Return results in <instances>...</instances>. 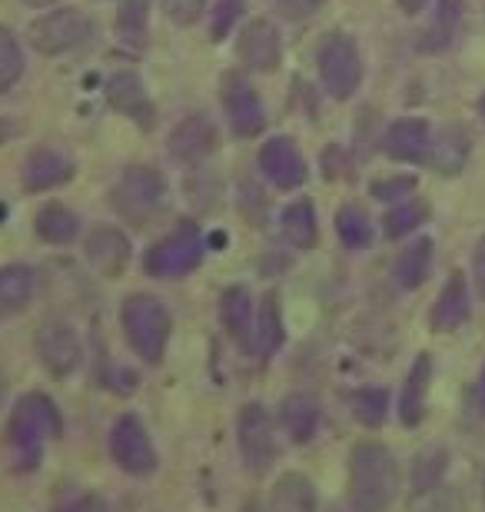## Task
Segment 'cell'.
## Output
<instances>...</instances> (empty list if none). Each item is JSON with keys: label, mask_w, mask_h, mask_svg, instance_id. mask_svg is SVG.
<instances>
[{"label": "cell", "mask_w": 485, "mask_h": 512, "mask_svg": "<svg viewBox=\"0 0 485 512\" xmlns=\"http://www.w3.org/2000/svg\"><path fill=\"white\" fill-rule=\"evenodd\" d=\"M147 4L150 0H123L120 4L117 30H120V37L133 47H140L143 37H147Z\"/></svg>", "instance_id": "36"}, {"label": "cell", "mask_w": 485, "mask_h": 512, "mask_svg": "<svg viewBox=\"0 0 485 512\" xmlns=\"http://www.w3.org/2000/svg\"><path fill=\"white\" fill-rule=\"evenodd\" d=\"M469 160V133L449 124L442 127L436 137H432V147H429V167H436L439 173H446V177H456V173L466 167Z\"/></svg>", "instance_id": "23"}, {"label": "cell", "mask_w": 485, "mask_h": 512, "mask_svg": "<svg viewBox=\"0 0 485 512\" xmlns=\"http://www.w3.org/2000/svg\"><path fill=\"white\" fill-rule=\"evenodd\" d=\"M110 456L127 476H153L160 466V456L157 449L150 443V433L147 426L140 423L137 416H120L117 423L110 429Z\"/></svg>", "instance_id": "8"}, {"label": "cell", "mask_w": 485, "mask_h": 512, "mask_svg": "<svg viewBox=\"0 0 485 512\" xmlns=\"http://www.w3.org/2000/svg\"><path fill=\"white\" fill-rule=\"evenodd\" d=\"M34 230L40 240L50 243V247H67V243L77 240L80 220L64 207V203H47V207L34 217Z\"/></svg>", "instance_id": "25"}, {"label": "cell", "mask_w": 485, "mask_h": 512, "mask_svg": "<svg viewBox=\"0 0 485 512\" xmlns=\"http://www.w3.org/2000/svg\"><path fill=\"white\" fill-rule=\"evenodd\" d=\"M283 237L293 243L296 250H313L319 240V227H316V210L309 200H293L290 207L283 210L280 217Z\"/></svg>", "instance_id": "27"}, {"label": "cell", "mask_w": 485, "mask_h": 512, "mask_svg": "<svg viewBox=\"0 0 485 512\" xmlns=\"http://www.w3.org/2000/svg\"><path fill=\"white\" fill-rule=\"evenodd\" d=\"M429 0H399V7H402V14H419L422 7H426Z\"/></svg>", "instance_id": "42"}, {"label": "cell", "mask_w": 485, "mask_h": 512, "mask_svg": "<svg viewBox=\"0 0 485 512\" xmlns=\"http://www.w3.org/2000/svg\"><path fill=\"white\" fill-rule=\"evenodd\" d=\"M472 406L479 409V416H485V366H482L476 386H472Z\"/></svg>", "instance_id": "41"}, {"label": "cell", "mask_w": 485, "mask_h": 512, "mask_svg": "<svg viewBox=\"0 0 485 512\" xmlns=\"http://www.w3.org/2000/svg\"><path fill=\"white\" fill-rule=\"evenodd\" d=\"M34 296V273L27 266H0V313L24 310Z\"/></svg>", "instance_id": "29"}, {"label": "cell", "mask_w": 485, "mask_h": 512, "mask_svg": "<svg viewBox=\"0 0 485 512\" xmlns=\"http://www.w3.org/2000/svg\"><path fill=\"white\" fill-rule=\"evenodd\" d=\"M216 147H220V137H216V127L210 124V117H203V114L187 117L170 133V153H173V160H180V163H200L210 157Z\"/></svg>", "instance_id": "14"}, {"label": "cell", "mask_w": 485, "mask_h": 512, "mask_svg": "<svg viewBox=\"0 0 485 512\" xmlns=\"http://www.w3.org/2000/svg\"><path fill=\"white\" fill-rule=\"evenodd\" d=\"M24 74V50L20 40L10 34L7 27H0V94L10 90Z\"/></svg>", "instance_id": "35"}, {"label": "cell", "mask_w": 485, "mask_h": 512, "mask_svg": "<svg viewBox=\"0 0 485 512\" xmlns=\"http://www.w3.org/2000/svg\"><path fill=\"white\" fill-rule=\"evenodd\" d=\"M280 426L283 433L293 439L296 446H306L319 429V406L313 396L306 393H290L280 403Z\"/></svg>", "instance_id": "22"}, {"label": "cell", "mask_w": 485, "mask_h": 512, "mask_svg": "<svg viewBox=\"0 0 485 512\" xmlns=\"http://www.w3.org/2000/svg\"><path fill=\"white\" fill-rule=\"evenodd\" d=\"M270 512H319L313 483L303 473H283L270 493Z\"/></svg>", "instance_id": "24"}, {"label": "cell", "mask_w": 485, "mask_h": 512, "mask_svg": "<svg viewBox=\"0 0 485 512\" xmlns=\"http://www.w3.org/2000/svg\"><path fill=\"white\" fill-rule=\"evenodd\" d=\"M223 110L236 137H256V133H263L266 127L260 97H256V90L250 87V80L240 74L223 77Z\"/></svg>", "instance_id": "11"}, {"label": "cell", "mask_w": 485, "mask_h": 512, "mask_svg": "<svg viewBox=\"0 0 485 512\" xmlns=\"http://www.w3.org/2000/svg\"><path fill=\"white\" fill-rule=\"evenodd\" d=\"M87 34H90V20L80 14L77 7H60V10H50L44 17H37L27 30V40H30V47L40 50L44 57H57L84 44Z\"/></svg>", "instance_id": "9"}, {"label": "cell", "mask_w": 485, "mask_h": 512, "mask_svg": "<svg viewBox=\"0 0 485 512\" xmlns=\"http://www.w3.org/2000/svg\"><path fill=\"white\" fill-rule=\"evenodd\" d=\"M206 0H163V14H167L177 27H190L203 17Z\"/></svg>", "instance_id": "38"}, {"label": "cell", "mask_w": 485, "mask_h": 512, "mask_svg": "<svg viewBox=\"0 0 485 512\" xmlns=\"http://www.w3.org/2000/svg\"><path fill=\"white\" fill-rule=\"evenodd\" d=\"M203 260V237L196 230V223H180L170 237H163L160 243H153L143 260V270L157 280H177V276L193 273Z\"/></svg>", "instance_id": "6"}, {"label": "cell", "mask_w": 485, "mask_h": 512, "mask_svg": "<svg viewBox=\"0 0 485 512\" xmlns=\"http://www.w3.org/2000/svg\"><path fill=\"white\" fill-rule=\"evenodd\" d=\"M432 147V130L426 120H396L386 133V153L399 163H426Z\"/></svg>", "instance_id": "16"}, {"label": "cell", "mask_w": 485, "mask_h": 512, "mask_svg": "<svg viewBox=\"0 0 485 512\" xmlns=\"http://www.w3.org/2000/svg\"><path fill=\"white\" fill-rule=\"evenodd\" d=\"M60 433H64V419L47 393H27L20 399L7 423V453L14 473H34L44 459L47 439H60Z\"/></svg>", "instance_id": "2"}, {"label": "cell", "mask_w": 485, "mask_h": 512, "mask_svg": "<svg viewBox=\"0 0 485 512\" xmlns=\"http://www.w3.org/2000/svg\"><path fill=\"white\" fill-rule=\"evenodd\" d=\"M236 436H240V456L246 473L256 479L270 473L276 463V426L263 403H246L240 409Z\"/></svg>", "instance_id": "7"}, {"label": "cell", "mask_w": 485, "mask_h": 512, "mask_svg": "<svg viewBox=\"0 0 485 512\" xmlns=\"http://www.w3.org/2000/svg\"><path fill=\"white\" fill-rule=\"evenodd\" d=\"M479 114H482V120H485V94H482V100H479Z\"/></svg>", "instance_id": "45"}, {"label": "cell", "mask_w": 485, "mask_h": 512, "mask_svg": "<svg viewBox=\"0 0 485 512\" xmlns=\"http://www.w3.org/2000/svg\"><path fill=\"white\" fill-rule=\"evenodd\" d=\"M429 270H432V240L422 237L399 253L396 266H392V276H396L402 290H419L429 280Z\"/></svg>", "instance_id": "26"}, {"label": "cell", "mask_w": 485, "mask_h": 512, "mask_svg": "<svg viewBox=\"0 0 485 512\" xmlns=\"http://www.w3.org/2000/svg\"><path fill=\"white\" fill-rule=\"evenodd\" d=\"M24 4H30V7H50V4H57V0H24Z\"/></svg>", "instance_id": "44"}, {"label": "cell", "mask_w": 485, "mask_h": 512, "mask_svg": "<svg viewBox=\"0 0 485 512\" xmlns=\"http://www.w3.org/2000/svg\"><path fill=\"white\" fill-rule=\"evenodd\" d=\"M412 190H416V180H412V177H389V180H376L373 183V197L383 200V203L406 200Z\"/></svg>", "instance_id": "39"}, {"label": "cell", "mask_w": 485, "mask_h": 512, "mask_svg": "<svg viewBox=\"0 0 485 512\" xmlns=\"http://www.w3.org/2000/svg\"><path fill=\"white\" fill-rule=\"evenodd\" d=\"M283 346V316H280V300L276 293H266L260 310H256V353L273 356Z\"/></svg>", "instance_id": "30"}, {"label": "cell", "mask_w": 485, "mask_h": 512, "mask_svg": "<svg viewBox=\"0 0 485 512\" xmlns=\"http://www.w3.org/2000/svg\"><path fill=\"white\" fill-rule=\"evenodd\" d=\"M87 260L103 276H120L130 263V240L117 227H94L87 237Z\"/></svg>", "instance_id": "15"}, {"label": "cell", "mask_w": 485, "mask_h": 512, "mask_svg": "<svg viewBox=\"0 0 485 512\" xmlns=\"http://www.w3.org/2000/svg\"><path fill=\"white\" fill-rule=\"evenodd\" d=\"M246 10V0H216L213 4V14H210V37L213 40H226L233 34L236 20L243 17Z\"/></svg>", "instance_id": "37"}, {"label": "cell", "mask_w": 485, "mask_h": 512, "mask_svg": "<svg viewBox=\"0 0 485 512\" xmlns=\"http://www.w3.org/2000/svg\"><path fill=\"white\" fill-rule=\"evenodd\" d=\"M167 203V183L157 170L150 167H130L123 170L120 183L113 187V207L133 227H143L153 220Z\"/></svg>", "instance_id": "4"}, {"label": "cell", "mask_w": 485, "mask_h": 512, "mask_svg": "<svg viewBox=\"0 0 485 512\" xmlns=\"http://www.w3.org/2000/svg\"><path fill=\"white\" fill-rule=\"evenodd\" d=\"M459 20H462V4H459V0H439L436 24H432L426 34H422V40H419L422 54H439V50H446L452 40H456Z\"/></svg>", "instance_id": "28"}, {"label": "cell", "mask_w": 485, "mask_h": 512, "mask_svg": "<svg viewBox=\"0 0 485 512\" xmlns=\"http://www.w3.org/2000/svg\"><path fill=\"white\" fill-rule=\"evenodd\" d=\"M120 326L127 336L130 350L140 356L143 363H160L170 343V310L163 306L157 296L150 293H133L120 306Z\"/></svg>", "instance_id": "3"}, {"label": "cell", "mask_w": 485, "mask_h": 512, "mask_svg": "<svg viewBox=\"0 0 485 512\" xmlns=\"http://www.w3.org/2000/svg\"><path fill=\"white\" fill-rule=\"evenodd\" d=\"M319 77L329 97L349 100L363 84V57H359L356 40L349 34H329L319 44Z\"/></svg>", "instance_id": "5"}, {"label": "cell", "mask_w": 485, "mask_h": 512, "mask_svg": "<svg viewBox=\"0 0 485 512\" xmlns=\"http://www.w3.org/2000/svg\"><path fill=\"white\" fill-rule=\"evenodd\" d=\"M429 220V207L422 200H399V203H392V210L386 213V233L392 240L396 237H406V233L412 230H419L422 223Z\"/></svg>", "instance_id": "33"}, {"label": "cell", "mask_w": 485, "mask_h": 512, "mask_svg": "<svg viewBox=\"0 0 485 512\" xmlns=\"http://www.w3.org/2000/svg\"><path fill=\"white\" fill-rule=\"evenodd\" d=\"M482 496H485V476H482Z\"/></svg>", "instance_id": "46"}, {"label": "cell", "mask_w": 485, "mask_h": 512, "mask_svg": "<svg viewBox=\"0 0 485 512\" xmlns=\"http://www.w3.org/2000/svg\"><path fill=\"white\" fill-rule=\"evenodd\" d=\"M336 233L349 250H363L373 243V223H369L366 210L359 207V203H346V207L336 213Z\"/></svg>", "instance_id": "31"}, {"label": "cell", "mask_w": 485, "mask_h": 512, "mask_svg": "<svg viewBox=\"0 0 485 512\" xmlns=\"http://www.w3.org/2000/svg\"><path fill=\"white\" fill-rule=\"evenodd\" d=\"M74 177V163H70L64 153L40 147L27 157L24 163V190L30 193H44L50 187H60Z\"/></svg>", "instance_id": "20"}, {"label": "cell", "mask_w": 485, "mask_h": 512, "mask_svg": "<svg viewBox=\"0 0 485 512\" xmlns=\"http://www.w3.org/2000/svg\"><path fill=\"white\" fill-rule=\"evenodd\" d=\"M469 310H472V306H469V286H466V280H462V273H452L449 283L442 286L439 300L432 303L429 323H432V330H436V333H452V330H459V326L469 320Z\"/></svg>", "instance_id": "21"}, {"label": "cell", "mask_w": 485, "mask_h": 512, "mask_svg": "<svg viewBox=\"0 0 485 512\" xmlns=\"http://www.w3.org/2000/svg\"><path fill=\"white\" fill-rule=\"evenodd\" d=\"M107 100L113 110H120V114H127L130 120H137L143 130L153 127V104H150L147 90H143L137 74H130V70L113 74L107 80Z\"/></svg>", "instance_id": "17"}, {"label": "cell", "mask_w": 485, "mask_h": 512, "mask_svg": "<svg viewBox=\"0 0 485 512\" xmlns=\"http://www.w3.org/2000/svg\"><path fill=\"white\" fill-rule=\"evenodd\" d=\"M472 273H476V286L479 296L485 300V237L476 243V253H472Z\"/></svg>", "instance_id": "40"}, {"label": "cell", "mask_w": 485, "mask_h": 512, "mask_svg": "<svg viewBox=\"0 0 485 512\" xmlns=\"http://www.w3.org/2000/svg\"><path fill=\"white\" fill-rule=\"evenodd\" d=\"M449 466V453L446 449H426L422 456H416V466H412V486L416 493H432L439 486V479L446 476Z\"/></svg>", "instance_id": "34"}, {"label": "cell", "mask_w": 485, "mask_h": 512, "mask_svg": "<svg viewBox=\"0 0 485 512\" xmlns=\"http://www.w3.org/2000/svg\"><path fill=\"white\" fill-rule=\"evenodd\" d=\"M220 313H223V326L226 333L240 343L243 353H256V313H253V300L243 286H230L220 300Z\"/></svg>", "instance_id": "18"}, {"label": "cell", "mask_w": 485, "mask_h": 512, "mask_svg": "<svg viewBox=\"0 0 485 512\" xmlns=\"http://www.w3.org/2000/svg\"><path fill=\"white\" fill-rule=\"evenodd\" d=\"M236 54H240L243 67L256 70V74H270V70L280 67V34H276L270 20H250L236 37Z\"/></svg>", "instance_id": "12"}, {"label": "cell", "mask_w": 485, "mask_h": 512, "mask_svg": "<svg viewBox=\"0 0 485 512\" xmlns=\"http://www.w3.org/2000/svg\"><path fill=\"white\" fill-rule=\"evenodd\" d=\"M429 383H432V356L429 353H419L416 363L402 383V393H399V419L402 426L416 429L422 419H426V399H429Z\"/></svg>", "instance_id": "19"}, {"label": "cell", "mask_w": 485, "mask_h": 512, "mask_svg": "<svg viewBox=\"0 0 485 512\" xmlns=\"http://www.w3.org/2000/svg\"><path fill=\"white\" fill-rule=\"evenodd\" d=\"M260 170L263 177L280 190H296L306 180V160L290 137H273L260 150Z\"/></svg>", "instance_id": "13"}, {"label": "cell", "mask_w": 485, "mask_h": 512, "mask_svg": "<svg viewBox=\"0 0 485 512\" xmlns=\"http://www.w3.org/2000/svg\"><path fill=\"white\" fill-rule=\"evenodd\" d=\"M349 406H353V416L359 419V423L369 426V429H379L389 416V393L383 386H363L353 393Z\"/></svg>", "instance_id": "32"}, {"label": "cell", "mask_w": 485, "mask_h": 512, "mask_svg": "<svg viewBox=\"0 0 485 512\" xmlns=\"http://www.w3.org/2000/svg\"><path fill=\"white\" fill-rule=\"evenodd\" d=\"M4 399H7V376L0 373V406H4Z\"/></svg>", "instance_id": "43"}, {"label": "cell", "mask_w": 485, "mask_h": 512, "mask_svg": "<svg viewBox=\"0 0 485 512\" xmlns=\"http://www.w3.org/2000/svg\"><path fill=\"white\" fill-rule=\"evenodd\" d=\"M346 499L353 512H389L399 496V463L383 443H356L346 463Z\"/></svg>", "instance_id": "1"}, {"label": "cell", "mask_w": 485, "mask_h": 512, "mask_svg": "<svg viewBox=\"0 0 485 512\" xmlns=\"http://www.w3.org/2000/svg\"><path fill=\"white\" fill-rule=\"evenodd\" d=\"M37 356L50 376H70L84 360V346L74 326L67 323H44L34 336Z\"/></svg>", "instance_id": "10"}]
</instances>
